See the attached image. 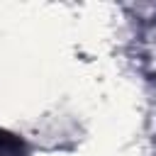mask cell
I'll list each match as a JSON object with an SVG mask.
<instances>
[{"mask_svg":"<svg viewBox=\"0 0 156 156\" xmlns=\"http://www.w3.org/2000/svg\"><path fill=\"white\" fill-rule=\"evenodd\" d=\"M0 156H22V144L7 132H0Z\"/></svg>","mask_w":156,"mask_h":156,"instance_id":"obj_1","label":"cell"}]
</instances>
